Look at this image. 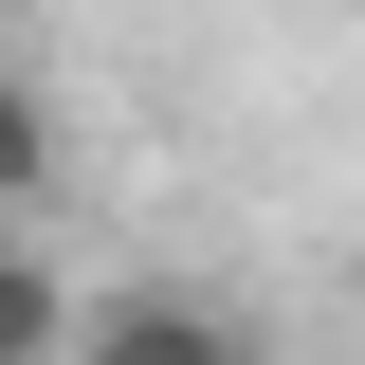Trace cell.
I'll return each instance as SVG.
<instances>
[{
	"label": "cell",
	"mask_w": 365,
	"mask_h": 365,
	"mask_svg": "<svg viewBox=\"0 0 365 365\" xmlns=\"http://www.w3.org/2000/svg\"><path fill=\"white\" fill-rule=\"evenodd\" d=\"M73 365H274V347L256 311L182 292V274H110V292H73Z\"/></svg>",
	"instance_id": "1"
},
{
	"label": "cell",
	"mask_w": 365,
	"mask_h": 365,
	"mask_svg": "<svg viewBox=\"0 0 365 365\" xmlns=\"http://www.w3.org/2000/svg\"><path fill=\"white\" fill-rule=\"evenodd\" d=\"M0 365H73V292H55L19 237H0Z\"/></svg>",
	"instance_id": "2"
},
{
	"label": "cell",
	"mask_w": 365,
	"mask_h": 365,
	"mask_svg": "<svg viewBox=\"0 0 365 365\" xmlns=\"http://www.w3.org/2000/svg\"><path fill=\"white\" fill-rule=\"evenodd\" d=\"M37 182H55V110H37V73L0 55V201H37Z\"/></svg>",
	"instance_id": "3"
}]
</instances>
